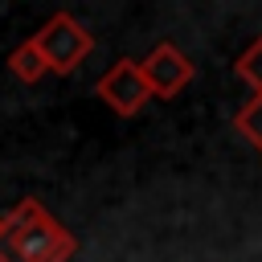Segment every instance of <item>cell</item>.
I'll list each match as a JSON object with an SVG mask.
<instances>
[{
  "label": "cell",
  "instance_id": "obj_1",
  "mask_svg": "<svg viewBox=\"0 0 262 262\" xmlns=\"http://www.w3.org/2000/svg\"><path fill=\"white\" fill-rule=\"evenodd\" d=\"M74 250H78L74 233L37 196H25L4 213L0 262H70Z\"/></svg>",
  "mask_w": 262,
  "mask_h": 262
},
{
  "label": "cell",
  "instance_id": "obj_2",
  "mask_svg": "<svg viewBox=\"0 0 262 262\" xmlns=\"http://www.w3.org/2000/svg\"><path fill=\"white\" fill-rule=\"evenodd\" d=\"M33 45H37V53L45 57V66H49V74H74L86 57H90V49H94V37H90V29L86 25H78L70 12H53L37 33H33Z\"/></svg>",
  "mask_w": 262,
  "mask_h": 262
},
{
  "label": "cell",
  "instance_id": "obj_3",
  "mask_svg": "<svg viewBox=\"0 0 262 262\" xmlns=\"http://www.w3.org/2000/svg\"><path fill=\"white\" fill-rule=\"evenodd\" d=\"M94 94L115 111V115H123V119H131V115H139L143 106H147V98H151V86H147V78H143V66L135 61V57H119L98 82H94Z\"/></svg>",
  "mask_w": 262,
  "mask_h": 262
},
{
  "label": "cell",
  "instance_id": "obj_4",
  "mask_svg": "<svg viewBox=\"0 0 262 262\" xmlns=\"http://www.w3.org/2000/svg\"><path fill=\"white\" fill-rule=\"evenodd\" d=\"M139 66H143V78H147V86H151V98H176V94L192 82V74H196L192 57L180 53L172 41H160V45L147 53V61H139Z\"/></svg>",
  "mask_w": 262,
  "mask_h": 262
},
{
  "label": "cell",
  "instance_id": "obj_5",
  "mask_svg": "<svg viewBox=\"0 0 262 262\" xmlns=\"http://www.w3.org/2000/svg\"><path fill=\"white\" fill-rule=\"evenodd\" d=\"M8 70H12V78H16V82H41V78L49 74V66H45V57L37 53L33 37H29V41H20V45L8 53Z\"/></svg>",
  "mask_w": 262,
  "mask_h": 262
},
{
  "label": "cell",
  "instance_id": "obj_6",
  "mask_svg": "<svg viewBox=\"0 0 262 262\" xmlns=\"http://www.w3.org/2000/svg\"><path fill=\"white\" fill-rule=\"evenodd\" d=\"M233 131L262 156V94H254V98H246V106L233 115Z\"/></svg>",
  "mask_w": 262,
  "mask_h": 262
},
{
  "label": "cell",
  "instance_id": "obj_7",
  "mask_svg": "<svg viewBox=\"0 0 262 262\" xmlns=\"http://www.w3.org/2000/svg\"><path fill=\"white\" fill-rule=\"evenodd\" d=\"M233 70H237V78H242V82H250V86H254V94H262V37H258L242 57H237V66H233Z\"/></svg>",
  "mask_w": 262,
  "mask_h": 262
},
{
  "label": "cell",
  "instance_id": "obj_8",
  "mask_svg": "<svg viewBox=\"0 0 262 262\" xmlns=\"http://www.w3.org/2000/svg\"><path fill=\"white\" fill-rule=\"evenodd\" d=\"M0 225H4V217H0Z\"/></svg>",
  "mask_w": 262,
  "mask_h": 262
}]
</instances>
